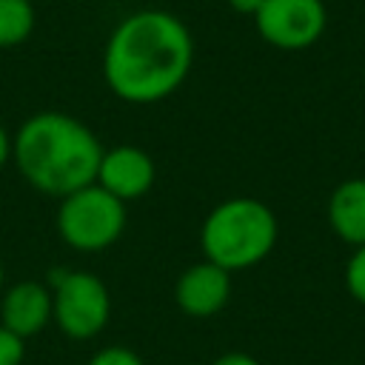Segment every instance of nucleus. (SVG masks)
<instances>
[{
	"instance_id": "nucleus-1",
	"label": "nucleus",
	"mask_w": 365,
	"mask_h": 365,
	"mask_svg": "<svg viewBox=\"0 0 365 365\" xmlns=\"http://www.w3.org/2000/svg\"><path fill=\"white\" fill-rule=\"evenodd\" d=\"M194 37L165 9H137L106 37L103 80L108 91L131 106H151L171 97L191 74Z\"/></svg>"
},
{
	"instance_id": "nucleus-2",
	"label": "nucleus",
	"mask_w": 365,
	"mask_h": 365,
	"mask_svg": "<svg viewBox=\"0 0 365 365\" xmlns=\"http://www.w3.org/2000/svg\"><path fill=\"white\" fill-rule=\"evenodd\" d=\"M103 145L97 134L66 111H37L11 134V163L40 194L66 197L97 180Z\"/></svg>"
},
{
	"instance_id": "nucleus-3",
	"label": "nucleus",
	"mask_w": 365,
	"mask_h": 365,
	"mask_svg": "<svg viewBox=\"0 0 365 365\" xmlns=\"http://www.w3.org/2000/svg\"><path fill=\"white\" fill-rule=\"evenodd\" d=\"M279 222L274 211L254 197H231L217 202L200 228L202 259L228 274L259 265L277 245Z\"/></svg>"
},
{
	"instance_id": "nucleus-4",
	"label": "nucleus",
	"mask_w": 365,
	"mask_h": 365,
	"mask_svg": "<svg viewBox=\"0 0 365 365\" xmlns=\"http://www.w3.org/2000/svg\"><path fill=\"white\" fill-rule=\"evenodd\" d=\"M128 222L125 202L100 188L97 182L60 197L54 228L60 240L80 254H100L111 248Z\"/></svg>"
},
{
	"instance_id": "nucleus-5",
	"label": "nucleus",
	"mask_w": 365,
	"mask_h": 365,
	"mask_svg": "<svg viewBox=\"0 0 365 365\" xmlns=\"http://www.w3.org/2000/svg\"><path fill=\"white\" fill-rule=\"evenodd\" d=\"M51 322L74 342L94 339L111 319V294L91 271L51 274Z\"/></svg>"
},
{
	"instance_id": "nucleus-6",
	"label": "nucleus",
	"mask_w": 365,
	"mask_h": 365,
	"mask_svg": "<svg viewBox=\"0 0 365 365\" xmlns=\"http://www.w3.org/2000/svg\"><path fill=\"white\" fill-rule=\"evenodd\" d=\"M254 26L268 46L279 51H302L325 34L328 9L322 0H262Z\"/></svg>"
},
{
	"instance_id": "nucleus-7",
	"label": "nucleus",
	"mask_w": 365,
	"mask_h": 365,
	"mask_svg": "<svg viewBox=\"0 0 365 365\" xmlns=\"http://www.w3.org/2000/svg\"><path fill=\"white\" fill-rule=\"evenodd\" d=\"M154 180H157V165L148 151L128 145V143L103 148L94 182L100 188H106L108 194H114L117 200L131 202V200L145 197L151 191Z\"/></svg>"
},
{
	"instance_id": "nucleus-8",
	"label": "nucleus",
	"mask_w": 365,
	"mask_h": 365,
	"mask_svg": "<svg viewBox=\"0 0 365 365\" xmlns=\"http://www.w3.org/2000/svg\"><path fill=\"white\" fill-rule=\"evenodd\" d=\"M231 299V274L211 259L188 265L174 282V302L185 317L208 319Z\"/></svg>"
},
{
	"instance_id": "nucleus-9",
	"label": "nucleus",
	"mask_w": 365,
	"mask_h": 365,
	"mask_svg": "<svg viewBox=\"0 0 365 365\" xmlns=\"http://www.w3.org/2000/svg\"><path fill=\"white\" fill-rule=\"evenodd\" d=\"M51 322V288L40 279H20L0 294V325L29 339Z\"/></svg>"
},
{
	"instance_id": "nucleus-10",
	"label": "nucleus",
	"mask_w": 365,
	"mask_h": 365,
	"mask_svg": "<svg viewBox=\"0 0 365 365\" xmlns=\"http://www.w3.org/2000/svg\"><path fill=\"white\" fill-rule=\"evenodd\" d=\"M331 231L351 248L365 245V177L339 182L328 197Z\"/></svg>"
},
{
	"instance_id": "nucleus-11",
	"label": "nucleus",
	"mask_w": 365,
	"mask_h": 365,
	"mask_svg": "<svg viewBox=\"0 0 365 365\" xmlns=\"http://www.w3.org/2000/svg\"><path fill=\"white\" fill-rule=\"evenodd\" d=\"M37 26L31 0H0V48L23 46Z\"/></svg>"
},
{
	"instance_id": "nucleus-12",
	"label": "nucleus",
	"mask_w": 365,
	"mask_h": 365,
	"mask_svg": "<svg viewBox=\"0 0 365 365\" xmlns=\"http://www.w3.org/2000/svg\"><path fill=\"white\" fill-rule=\"evenodd\" d=\"M345 288L359 305H365V245L354 248L345 262Z\"/></svg>"
},
{
	"instance_id": "nucleus-13",
	"label": "nucleus",
	"mask_w": 365,
	"mask_h": 365,
	"mask_svg": "<svg viewBox=\"0 0 365 365\" xmlns=\"http://www.w3.org/2000/svg\"><path fill=\"white\" fill-rule=\"evenodd\" d=\"M86 365H145L143 356L125 345H106L97 354H91V359Z\"/></svg>"
},
{
	"instance_id": "nucleus-14",
	"label": "nucleus",
	"mask_w": 365,
	"mask_h": 365,
	"mask_svg": "<svg viewBox=\"0 0 365 365\" xmlns=\"http://www.w3.org/2000/svg\"><path fill=\"white\" fill-rule=\"evenodd\" d=\"M23 356H26V339H20L17 334L0 325V365H23Z\"/></svg>"
},
{
	"instance_id": "nucleus-15",
	"label": "nucleus",
	"mask_w": 365,
	"mask_h": 365,
	"mask_svg": "<svg viewBox=\"0 0 365 365\" xmlns=\"http://www.w3.org/2000/svg\"><path fill=\"white\" fill-rule=\"evenodd\" d=\"M211 365H259L251 354H245V351H225V354H220Z\"/></svg>"
},
{
	"instance_id": "nucleus-16",
	"label": "nucleus",
	"mask_w": 365,
	"mask_h": 365,
	"mask_svg": "<svg viewBox=\"0 0 365 365\" xmlns=\"http://www.w3.org/2000/svg\"><path fill=\"white\" fill-rule=\"evenodd\" d=\"M225 3H228L231 11L245 14V17H254L259 11V6H262V0H225Z\"/></svg>"
},
{
	"instance_id": "nucleus-17",
	"label": "nucleus",
	"mask_w": 365,
	"mask_h": 365,
	"mask_svg": "<svg viewBox=\"0 0 365 365\" xmlns=\"http://www.w3.org/2000/svg\"><path fill=\"white\" fill-rule=\"evenodd\" d=\"M11 163V134L9 128L0 123V168H6Z\"/></svg>"
},
{
	"instance_id": "nucleus-18",
	"label": "nucleus",
	"mask_w": 365,
	"mask_h": 365,
	"mask_svg": "<svg viewBox=\"0 0 365 365\" xmlns=\"http://www.w3.org/2000/svg\"><path fill=\"white\" fill-rule=\"evenodd\" d=\"M3 285H6V268H3V259H0V294H3Z\"/></svg>"
}]
</instances>
